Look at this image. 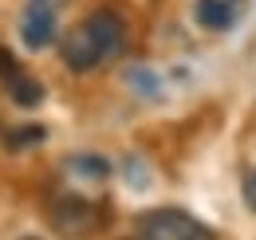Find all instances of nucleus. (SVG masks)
<instances>
[{"instance_id":"obj_1","label":"nucleus","mask_w":256,"mask_h":240,"mask_svg":"<svg viewBox=\"0 0 256 240\" xmlns=\"http://www.w3.org/2000/svg\"><path fill=\"white\" fill-rule=\"evenodd\" d=\"M122 48H126L122 16L110 12V8H98V12H91L87 20H79L75 28L67 32L60 52H64V63L75 75H87V71L102 67L106 60H114Z\"/></svg>"},{"instance_id":"obj_2","label":"nucleus","mask_w":256,"mask_h":240,"mask_svg":"<svg viewBox=\"0 0 256 240\" xmlns=\"http://www.w3.org/2000/svg\"><path fill=\"white\" fill-rule=\"evenodd\" d=\"M48 220H52L56 236L91 240L95 232H102L106 209H102L98 201H91V197H83V193H60V197H52V205H48Z\"/></svg>"},{"instance_id":"obj_3","label":"nucleus","mask_w":256,"mask_h":240,"mask_svg":"<svg viewBox=\"0 0 256 240\" xmlns=\"http://www.w3.org/2000/svg\"><path fill=\"white\" fill-rule=\"evenodd\" d=\"M138 232L150 240H213V232L182 209H150L138 216Z\"/></svg>"},{"instance_id":"obj_4","label":"nucleus","mask_w":256,"mask_h":240,"mask_svg":"<svg viewBox=\"0 0 256 240\" xmlns=\"http://www.w3.org/2000/svg\"><path fill=\"white\" fill-rule=\"evenodd\" d=\"M20 40L28 52H44L56 40V4L52 0H28L20 16Z\"/></svg>"},{"instance_id":"obj_5","label":"nucleus","mask_w":256,"mask_h":240,"mask_svg":"<svg viewBox=\"0 0 256 240\" xmlns=\"http://www.w3.org/2000/svg\"><path fill=\"white\" fill-rule=\"evenodd\" d=\"M240 0H197V24L201 28H213V32H224L232 28V20H236V8Z\"/></svg>"},{"instance_id":"obj_6","label":"nucleus","mask_w":256,"mask_h":240,"mask_svg":"<svg viewBox=\"0 0 256 240\" xmlns=\"http://www.w3.org/2000/svg\"><path fill=\"white\" fill-rule=\"evenodd\" d=\"M4 87H8V94H12V102H16V106H40V102H44V83L32 79L28 71L8 75V79H4Z\"/></svg>"},{"instance_id":"obj_7","label":"nucleus","mask_w":256,"mask_h":240,"mask_svg":"<svg viewBox=\"0 0 256 240\" xmlns=\"http://www.w3.org/2000/svg\"><path fill=\"white\" fill-rule=\"evenodd\" d=\"M71 170L75 174H87V178H106L110 174V162L95 158V154H83V158H71Z\"/></svg>"},{"instance_id":"obj_8","label":"nucleus","mask_w":256,"mask_h":240,"mask_svg":"<svg viewBox=\"0 0 256 240\" xmlns=\"http://www.w3.org/2000/svg\"><path fill=\"white\" fill-rule=\"evenodd\" d=\"M32 142H44V126H20V134L8 138V146H32Z\"/></svg>"},{"instance_id":"obj_9","label":"nucleus","mask_w":256,"mask_h":240,"mask_svg":"<svg viewBox=\"0 0 256 240\" xmlns=\"http://www.w3.org/2000/svg\"><path fill=\"white\" fill-rule=\"evenodd\" d=\"M16 71H20V63L12 60V52L0 48V79H8V75H16Z\"/></svg>"},{"instance_id":"obj_10","label":"nucleus","mask_w":256,"mask_h":240,"mask_svg":"<svg viewBox=\"0 0 256 240\" xmlns=\"http://www.w3.org/2000/svg\"><path fill=\"white\" fill-rule=\"evenodd\" d=\"M244 205L256 212V170L248 174V178H244Z\"/></svg>"},{"instance_id":"obj_11","label":"nucleus","mask_w":256,"mask_h":240,"mask_svg":"<svg viewBox=\"0 0 256 240\" xmlns=\"http://www.w3.org/2000/svg\"><path fill=\"white\" fill-rule=\"evenodd\" d=\"M130 240H150V236H142V232H138V236H130Z\"/></svg>"}]
</instances>
